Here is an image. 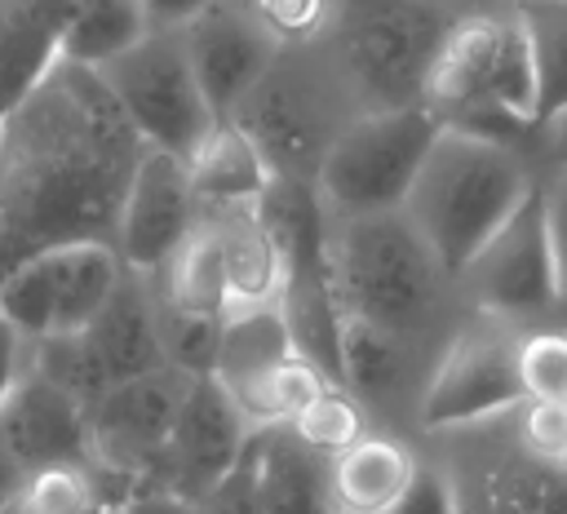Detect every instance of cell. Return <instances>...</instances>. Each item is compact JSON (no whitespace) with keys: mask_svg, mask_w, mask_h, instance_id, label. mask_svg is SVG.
I'll return each mask as SVG.
<instances>
[{"mask_svg":"<svg viewBox=\"0 0 567 514\" xmlns=\"http://www.w3.org/2000/svg\"><path fill=\"white\" fill-rule=\"evenodd\" d=\"M142 146L97 66L58 53L0 120V279L53 244H111Z\"/></svg>","mask_w":567,"mask_h":514,"instance_id":"1","label":"cell"},{"mask_svg":"<svg viewBox=\"0 0 567 514\" xmlns=\"http://www.w3.org/2000/svg\"><path fill=\"white\" fill-rule=\"evenodd\" d=\"M323 266L341 315L399 337L443 346L465 315L452 270L430 253L403 208L363 217L323 213Z\"/></svg>","mask_w":567,"mask_h":514,"instance_id":"2","label":"cell"},{"mask_svg":"<svg viewBox=\"0 0 567 514\" xmlns=\"http://www.w3.org/2000/svg\"><path fill=\"white\" fill-rule=\"evenodd\" d=\"M421 106L439 128L532 146L536 75L527 35L505 0H465L456 9L425 66Z\"/></svg>","mask_w":567,"mask_h":514,"instance_id":"3","label":"cell"},{"mask_svg":"<svg viewBox=\"0 0 567 514\" xmlns=\"http://www.w3.org/2000/svg\"><path fill=\"white\" fill-rule=\"evenodd\" d=\"M536 177L540 168L532 160V146L465 128H439L403 195V217L456 279L470 253L514 213Z\"/></svg>","mask_w":567,"mask_h":514,"instance_id":"4","label":"cell"},{"mask_svg":"<svg viewBox=\"0 0 567 514\" xmlns=\"http://www.w3.org/2000/svg\"><path fill=\"white\" fill-rule=\"evenodd\" d=\"M363 111V97L319 40L301 49H275L266 71L226 120H235L252 137L275 177L315 182L337 133Z\"/></svg>","mask_w":567,"mask_h":514,"instance_id":"5","label":"cell"},{"mask_svg":"<svg viewBox=\"0 0 567 514\" xmlns=\"http://www.w3.org/2000/svg\"><path fill=\"white\" fill-rule=\"evenodd\" d=\"M456 0H337L328 53L368 111L421 102L425 66L456 18Z\"/></svg>","mask_w":567,"mask_h":514,"instance_id":"6","label":"cell"},{"mask_svg":"<svg viewBox=\"0 0 567 514\" xmlns=\"http://www.w3.org/2000/svg\"><path fill=\"white\" fill-rule=\"evenodd\" d=\"M439 137V120L421 106H377L354 115L337 142L328 146L315 195L328 217H363V213H390L403 208V195Z\"/></svg>","mask_w":567,"mask_h":514,"instance_id":"7","label":"cell"},{"mask_svg":"<svg viewBox=\"0 0 567 514\" xmlns=\"http://www.w3.org/2000/svg\"><path fill=\"white\" fill-rule=\"evenodd\" d=\"M447 470L456 514H567V465L532 452L509 412L425 434L421 439Z\"/></svg>","mask_w":567,"mask_h":514,"instance_id":"8","label":"cell"},{"mask_svg":"<svg viewBox=\"0 0 567 514\" xmlns=\"http://www.w3.org/2000/svg\"><path fill=\"white\" fill-rule=\"evenodd\" d=\"M97 75L106 80V89L115 93L120 111L128 115V124L146 146H159L186 160L204 142V133L217 124L195 80L182 27H146L128 49L106 58Z\"/></svg>","mask_w":567,"mask_h":514,"instance_id":"9","label":"cell"},{"mask_svg":"<svg viewBox=\"0 0 567 514\" xmlns=\"http://www.w3.org/2000/svg\"><path fill=\"white\" fill-rule=\"evenodd\" d=\"M213 377L235 399L248 430L292 421L328 386V377L292 346L275 301L239 306L221 319Z\"/></svg>","mask_w":567,"mask_h":514,"instance_id":"10","label":"cell"},{"mask_svg":"<svg viewBox=\"0 0 567 514\" xmlns=\"http://www.w3.org/2000/svg\"><path fill=\"white\" fill-rule=\"evenodd\" d=\"M518 399V323L465 310L430 368L416 408V439L501 417Z\"/></svg>","mask_w":567,"mask_h":514,"instance_id":"11","label":"cell"},{"mask_svg":"<svg viewBox=\"0 0 567 514\" xmlns=\"http://www.w3.org/2000/svg\"><path fill=\"white\" fill-rule=\"evenodd\" d=\"M190 377L199 372L159 363L151 372L106 386L102 399L89 408V461L115 501L137 487H159L164 443Z\"/></svg>","mask_w":567,"mask_h":514,"instance_id":"12","label":"cell"},{"mask_svg":"<svg viewBox=\"0 0 567 514\" xmlns=\"http://www.w3.org/2000/svg\"><path fill=\"white\" fill-rule=\"evenodd\" d=\"M456 292H461L465 310L496 315V319L518 323V328L558 315V288H554V261H549V235H545L540 177L514 204V213L456 270Z\"/></svg>","mask_w":567,"mask_h":514,"instance_id":"13","label":"cell"},{"mask_svg":"<svg viewBox=\"0 0 567 514\" xmlns=\"http://www.w3.org/2000/svg\"><path fill=\"white\" fill-rule=\"evenodd\" d=\"M439 346L399 337L368 319L341 315V386L368 408L372 425L416 439V408Z\"/></svg>","mask_w":567,"mask_h":514,"instance_id":"14","label":"cell"},{"mask_svg":"<svg viewBox=\"0 0 567 514\" xmlns=\"http://www.w3.org/2000/svg\"><path fill=\"white\" fill-rule=\"evenodd\" d=\"M195 217H199V204L190 191L186 160L159 146H142L133 177L124 186L120 213H115L111 248L120 253L124 266L151 275L186 239Z\"/></svg>","mask_w":567,"mask_h":514,"instance_id":"15","label":"cell"},{"mask_svg":"<svg viewBox=\"0 0 567 514\" xmlns=\"http://www.w3.org/2000/svg\"><path fill=\"white\" fill-rule=\"evenodd\" d=\"M248 439H252V430H248L244 412L235 408V399L217 386V377L213 372L190 377L186 399H182L168 443H164L159 487H168L186 501H199L217 479H226L235 470Z\"/></svg>","mask_w":567,"mask_h":514,"instance_id":"16","label":"cell"},{"mask_svg":"<svg viewBox=\"0 0 567 514\" xmlns=\"http://www.w3.org/2000/svg\"><path fill=\"white\" fill-rule=\"evenodd\" d=\"M0 448L22 465H58V461H89V412L53 386L40 368L22 363L4 403H0Z\"/></svg>","mask_w":567,"mask_h":514,"instance_id":"17","label":"cell"},{"mask_svg":"<svg viewBox=\"0 0 567 514\" xmlns=\"http://www.w3.org/2000/svg\"><path fill=\"white\" fill-rule=\"evenodd\" d=\"M182 40H186L195 80L217 120L235 111V102L252 89V80L275 58V44L261 35V27L230 0H208L182 27Z\"/></svg>","mask_w":567,"mask_h":514,"instance_id":"18","label":"cell"},{"mask_svg":"<svg viewBox=\"0 0 567 514\" xmlns=\"http://www.w3.org/2000/svg\"><path fill=\"white\" fill-rule=\"evenodd\" d=\"M84 341L93 346L106 381H124L137 372H151L164 363L159 350V332H155V288L146 270L124 266L111 297L102 301V310L80 328Z\"/></svg>","mask_w":567,"mask_h":514,"instance_id":"19","label":"cell"},{"mask_svg":"<svg viewBox=\"0 0 567 514\" xmlns=\"http://www.w3.org/2000/svg\"><path fill=\"white\" fill-rule=\"evenodd\" d=\"M421 443L372 425L359 443L328 456V483L341 514H385L412 483Z\"/></svg>","mask_w":567,"mask_h":514,"instance_id":"20","label":"cell"},{"mask_svg":"<svg viewBox=\"0 0 567 514\" xmlns=\"http://www.w3.org/2000/svg\"><path fill=\"white\" fill-rule=\"evenodd\" d=\"M248 461L266 514H341L328 483V461L310 452L288 425L252 430Z\"/></svg>","mask_w":567,"mask_h":514,"instance_id":"21","label":"cell"},{"mask_svg":"<svg viewBox=\"0 0 567 514\" xmlns=\"http://www.w3.org/2000/svg\"><path fill=\"white\" fill-rule=\"evenodd\" d=\"M199 217L217 235L230 310L275 301L279 284H284V253H279L275 235L266 230L257 204H208V208H199Z\"/></svg>","mask_w":567,"mask_h":514,"instance_id":"22","label":"cell"},{"mask_svg":"<svg viewBox=\"0 0 567 514\" xmlns=\"http://www.w3.org/2000/svg\"><path fill=\"white\" fill-rule=\"evenodd\" d=\"M75 4L80 0H0V120L53 66Z\"/></svg>","mask_w":567,"mask_h":514,"instance_id":"23","label":"cell"},{"mask_svg":"<svg viewBox=\"0 0 567 514\" xmlns=\"http://www.w3.org/2000/svg\"><path fill=\"white\" fill-rule=\"evenodd\" d=\"M186 173H190V191L195 204H257L266 182H270V164L261 160V151L252 146V137L235 124V120H217L204 142L186 155Z\"/></svg>","mask_w":567,"mask_h":514,"instance_id":"24","label":"cell"},{"mask_svg":"<svg viewBox=\"0 0 567 514\" xmlns=\"http://www.w3.org/2000/svg\"><path fill=\"white\" fill-rule=\"evenodd\" d=\"M151 288L195 315H217L226 319L230 297H226V275H221V253H217V235L204 217H195V226L186 230V239L151 270Z\"/></svg>","mask_w":567,"mask_h":514,"instance_id":"25","label":"cell"},{"mask_svg":"<svg viewBox=\"0 0 567 514\" xmlns=\"http://www.w3.org/2000/svg\"><path fill=\"white\" fill-rule=\"evenodd\" d=\"M527 35L536 75V124L567 111V0H505Z\"/></svg>","mask_w":567,"mask_h":514,"instance_id":"26","label":"cell"},{"mask_svg":"<svg viewBox=\"0 0 567 514\" xmlns=\"http://www.w3.org/2000/svg\"><path fill=\"white\" fill-rule=\"evenodd\" d=\"M146 31V13L137 0H80L71 22L62 27L58 53L84 66H102L120 49H128Z\"/></svg>","mask_w":567,"mask_h":514,"instance_id":"27","label":"cell"},{"mask_svg":"<svg viewBox=\"0 0 567 514\" xmlns=\"http://www.w3.org/2000/svg\"><path fill=\"white\" fill-rule=\"evenodd\" d=\"M310 452H319L323 461L328 456H337V452H346L350 443H359L368 430H372V417H368V408L346 390V386H337V381H328L292 421H284Z\"/></svg>","mask_w":567,"mask_h":514,"instance_id":"28","label":"cell"},{"mask_svg":"<svg viewBox=\"0 0 567 514\" xmlns=\"http://www.w3.org/2000/svg\"><path fill=\"white\" fill-rule=\"evenodd\" d=\"M27 363L40 368L53 386H62L84 412L102 399V390L111 386L93 346L84 341V332H44L35 341H27Z\"/></svg>","mask_w":567,"mask_h":514,"instance_id":"29","label":"cell"},{"mask_svg":"<svg viewBox=\"0 0 567 514\" xmlns=\"http://www.w3.org/2000/svg\"><path fill=\"white\" fill-rule=\"evenodd\" d=\"M518 386L523 399L567 403V315L518 328Z\"/></svg>","mask_w":567,"mask_h":514,"instance_id":"30","label":"cell"},{"mask_svg":"<svg viewBox=\"0 0 567 514\" xmlns=\"http://www.w3.org/2000/svg\"><path fill=\"white\" fill-rule=\"evenodd\" d=\"M155 332H159L164 363H173L182 372H213V354H217V337H221L217 315L182 310L155 292Z\"/></svg>","mask_w":567,"mask_h":514,"instance_id":"31","label":"cell"},{"mask_svg":"<svg viewBox=\"0 0 567 514\" xmlns=\"http://www.w3.org/2000/svg\"><path fill=\"white\" fill-rule=\"evenodd\" d=\"M239 4L275 49L319 44L337 18V0H230Z\"/></svg>","mask_w":567,"mask_h":514,"instance_id":"32","label":"cell"},{"mask_svg":"<svg viewBox=\"0 0 567 514\" xmlns=\"http://www.w3.org/2000/svg\"><path fill=\"white\" fill-rule=\"evenodd\" d=\"M421 443V439H416ZM385 514H456V496H452V479L443 470V461L421 443V461L416 474L408 483V492L385 510Z\"/></svg>","mask_w":567,"mask_h":514,"instance_id":"33","label":"cell"},{"mask_svg":"<svg viewBox=\"0 0 567 514\" xmlns=\"http://www.w3.org/2000/svg\"><path fill=\"white\" fill-rule=\"evenodd\" d=\"M540 204H545V235H549L558 315H567V173L563 168H540Z\"/></svg>","mask_w":567,"mask_h":514,"instance_id":"34","label":"cell"},{"mask_svg":"<svg viewBox=\"0 0 567 514\" xmlns=\"http://www.w3.org/2000/svg\"><path fill=\"white\" fill-rule=\"evenodd\" d=\"M195 514H266L261 496H257V479H252V461H248V448L244 456L235 461V470L226 479H217L199 501H195Z\"/></svg>","mask_w":567,"mask_h":514,"instance_id":"35","label":"cell"},{"mask_svg":"<svg viewBox=\"0 0 567 514\" xmlns=\"http://www.w3.org/2000/svg\"><path fill=\"white\" fill-rule=\"evenodd\" d=\"M532 160H536V168L567 173V111H558L532 128Z\"/></svg>","mask_w":567,"mask_h":514,"instance_id":"36","label":"cell"},{"mask_svg":"<svg viewBox=\"0 0 567 514\" xmlns=\"http://www.w3.org/2000/svg\"><path fill=\"white\" fill-rule=\"evenodd\" d=\"M115 514H195V501H186L168 487H137L120 501Z\"/></svg>","mask_w":567,"mask_h":514,"instance_id":"37","label":"cell"},{"mask_svg":"<svg viewBox=\"0 0 567 514\" xmlns=\"http://www.w3.org/2000/svg\"><path fill=\"white\" fill-rule=\"evenodd\" d=\"M22 363H27V337L0 310V403H4V394L13 386V377L22 372Z\"/></svg>","mask_w":567,"mask_h":514,"instance_id":"38","label":"cell"},{"mask_svg":"<svg viewBox=\"0 0 567 514\" xmlns=\"http://www.w3.org/2000/svg\"><path fill=\"white\" fill-rule=\"evenodd\" d=\"M146 13V27H186L208 0H137Z\"/></svg>","mask_w":567,"mask_h":514,"instance_id":"39","label":"cell"},{"mask_svg":"<svg viewBox=\"0 0 567 514\" xmlns=\"http://www.w3.org/2000/svg\"><path fill=\"white\" fill-rule=\"evenodd\" d=\"M22 479H27V470H22V465H18V461H13V456L0 448V510H4V505L18 496Z\"/></svg>","mask_w":567,"mask_h":514,"instance_id":"40","label":"cell"},{"mask_svg":"<svg viewBox=\"0 0 567 514\" xmlns=\"http://www.w3.org/2000/svg\"><path fill=\"white\" fill-rule=\"evenodd\" d=\"M115 510H120V505H115V501H97V505H89V510H84V514H115Z\"/></svg>","mask_w":567,"mask_h":514,"instance_id":"41","label":"cell"},{"mask_svg":"<svg viewBox=\"0 0 567 514\" xmlns=\"http://www.w3.org/2000/svg\"><path fill=\"white\" fill-rule=\"evenodd\" d=\"M558 465H567V434H563V448H558V456H554Z\"/></svg>","mask_w":567,"mask_h":514,"instance_id":"42","label":"cell"},{"mask_svg":"<svg viewBox=\"0 0 567 514\" xmlns=\"http://www.w3.org/2000/svg\"><path fill=\"white\" fill-rule=\"evenodd\" d=\"M456 4H465V0H456Z\"/></svg>","mask_w":567,"mask_h":514,"instance_id":"43","label":"cell"}]
</instances>
